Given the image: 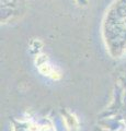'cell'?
<instances>
[{
    "label": "cell",
    "instance_id": "6da1fadb",
    "mask_svg": "<svg viewBox=\"0 0 126 131\" xmlns=\"http://www.w3.org/2000/svg\"><path fill=\"white\" fill-rule=\"evenodd\" d=\"M104 33L113 54H126V0L116 6L109 14Z\"/></svg>",
    "mask_w": 126,
    "mask_h": 131
}]
</instances>
